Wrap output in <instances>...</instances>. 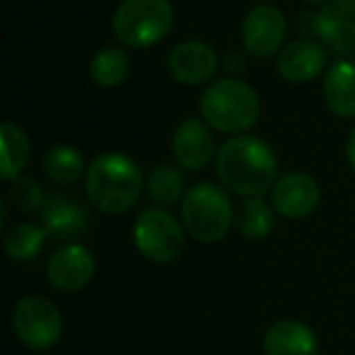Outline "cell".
<instances>
[{
    "label": "cell",
    "mask_w": 355,
    "mask_h": 355,
    "mask_svg": "<svg viewBox=\"0 0 355 355\" xmlns=\"http://www.w3.org/2000/svg\"><path fill=\"white\" fill-rule=\"evenodd\" d=\"M219 185L239 198H263L277 183V156L268 141L236 134L219 146L214 158Z\"/></svg>",
    "instance_id": "obj_1"
},
{
    "label": "cell",
    "mask_w": 355,
    "mask_h": 355,
    "mask_svg": "<svg viewBox=\"0 0 355 355\" xmlns=\"http://www.w3.org/2000/svg\"><path fill=\"white\" fill-rule=\"evenodd\" d=\"M141 168L122 151H105L93 158L85 173V195L103 214H124L137 205L144 193Z\"/></svg>",
    "instance_id": "obj_2"
},
{
    "label": "cell",
    "mask_w": 355,
    "mask_h": 355,
    "mask_svg": "<svg viewBox=\"0 0 355 355\" xmlns=\"http://www.w3.org/2000/svg\"><path fill=\"white\" fill-rule=\"evenodd\" d=\"M200 114L212 129L236 137L261 119V98L246 80L217 78L200 95Z\"/></svg>",
    "instance_id": "obj_3"
},
{
    "label": "cell",
    "mask_w": 355,
    "mask_h": 355,
    "mask_svg": "<svg viewBox=\"0 0 355 355\" xmlns=\"http://www.w3.org/2000/svg\"><path fill=\"white\" fill-rule=\"evenodd\" d=\"M234 217H236V209L229 198V190L209 180L188 188L180 202V219L185 232L200 243L222 241L232 229Z\"/></svg>",
    "instance_id": "obj_4"
},
{
    "label": "cell",
    "mask_w": 355,
    "mask_h": 355,
    "mask_svg": "<svg viewBox=\"0 0 355 355\" xmlns=\"http://www.w3.org/2000/svg\"><path fill=\"white\" fill-rule=\"evenodd\" d=\"M175 25L171 0H122L112 15V32L129 49H148L163 42Z\"/></svg>",
    "instance_id": "obj_5"
},
{
    "label": "cell",
    "mask_w": 355,
    "mask_h": 355,
    "mask_svg": "<svg viewBox=\"0 0 355 355\" xmlns=\"http://www.w3.org/2000/svg\"><path fill=\"white\" fill-rule=\"evenodd\" d=\"M302 40H316L338 56H355V0H331L297 20Z\"/></svg>",
    "instance_id": "obj_6"
},
{
    "label": "cell",
    "mask_w": 355,
    "mask_h": 355,
    "mask_svg": "<svg viewBox=\"0 0 355 355\" xmlns=\"http://www.w3.org/2000/svg\"><path fill=\"white\" fill-rule=\"evenodd\" d=\"M134 246L158 266L175 263L185 251V227L163 207L144 209L134 222Z\"/></svg>",
    "instance_id": "obj_7"
},
{
    "label": "cell",
    "mask_w": 355,
    "mask_h": 355,
    "mask_svg": "<svg viewBox=\"0 0 355 355\" xmlns=\"http://www.w3.org/2000/svg\"><path fill=\"white\" fill-rule=\"evenodd\" d=\"M12 331L27 348L49 350L61 340L64 319L51 300L42 295H27L12 309Z\"/></svg>",
    "instance_id": "obj_8"
},
{
    "label": "cell",
    "mask_w": 355,
    "mask_h": 355,
    "mask_svg": "<svg viewBox=\"0 0 355 355\" xmlns=\"http://www.w3.org/2000/svg\"><path fill=\"white\" fill-rule=\"evenodd\" d=\"M285 37L287 17L282 15L280 8L270 6V3H261V6L251 8L246 12V17H243V49H246V54L256 56V59H270V56L280 54Z\"/></svg>",
    "instance_id": "obj_9"
},
{
    "label": "cell",
    "mask_w": 355,
    "mask_h": 355,
    "mask_svg": "<svg viewBox=\"0 0 355 355\" xmlns=\"http://www.w3.org/2000/svg\"><path fill=\"white\" fill-rule=\"evenodd\" d=\"M42 227L49 236L66 243H76L90 229V209L78 195L73 193H49L40 212Z\"/></svg>",
    "instance_id": "obj_10"
},
{
    "label": "cell",
    "mask_w": 355,
    "mask_h": 355,
    "mask_svg": "<svg viewBox=\"0 0 355 355\" xmlns=\"http://www.w3.org/2000/svg\"><path fill=\"white\" fill-rule=\"evenodd\" d=\"M166 69L168 76L178 83L209 85L219 71V54L209 42L185 40L168 51Z\"/></svg>",
    "instance_id": "obj_11"
},
{
    "label": "cell",
    "mask_w": 355,
    "mask_h": 355,
    "mask_svg": "<svg viewBox=\"0 0 355 355\" xmlns=\"http://www.w3.org/2000/svg\"><path fill=\"white\" fill-rule=\"evenodd\" d=\"M272 209L285 219H306L316 212L321 202V188L304 171H292L277 178L272 185Z\"/></svg>",
    "instance_id": "obj_12"
},
{
    "label": "cell",
    "mask_w": 355,
    "mask_h": 355,
    "mask_svg": "<svg viewBox=\"0 0 355 355\" xmlns=\"http://www.w3.org/2000/svg\"><path fill=\"white\" fill-rule=\"evenodd\" d=\"M171 151L175 156L178 166L185 171H202L217 158V141L214 132L205 119L188 117L178 124L173 132Z\"/></svg>",
    "instance_id": "obj_13"
},
{
    "label": "cell",
    "mask_w": 355,
    "mask_h": 355,
    "mask_svg": "<svg viewBox=\"0 0 355 355\" xmlns=\"http://www.w3.org/2000/svg\"><path fill=\"white\" fill-rule=\"evenodd\" d=\"M95 275V256L80 243H66L56 248L46 263L49 285L59 292H80Z\"/></svg>",
    "instance_id": "obj_14"
},
{
    "label": "cell",
    "mask_w": 355,
    "mask_h": 355,
    "mask_svg": "<svg viewBox=\"0 0 355 355\" xmlns=\"http://www.w3.org/2000/svg\"><path fill=\"white\" fill-rule=\"evenodd\" d=\"M329 71V49L316 40H295L277 54V73L287 83H311Z\"/></svg>",
    "instance_id": "obj_15"
},
{
    "label": "cell",
    "mask_w": 355,
    "mask_h": 355,
    "mask_svg": "<svg viewBox=\"0 0 355 355\" xmlns=\"http://www.w3.org/2000/svg\"><path fill=\"white\" fill-rule=\"evenodd\" d=\"M266 355H319V338L304 321L282 319L266 331Z\"/></svg>",
    "instance_id": "obj_16"
},
{
    "label": "cell",
    "mask_w": 355,
    "mask_h": 355,
    "mask_svg": "<svg viewBox=\"0 0 355 355\" xmlns=\"http://www.w3.org/2000/svg\"><path fill=\"white\" fill-rule=\"evenodd\" d=\"M326 107L340 119H355V61L340 59L324 73Z\"/></svg>",
    "instance_id": "obj_17"
},
{
    "label": "cell",
    "mask_w": 355,
    "mask_h": 355,
    "mask_svg": "<svg viewBox=\"0 0 355 355\" xmlns=\"http://www.w3.org/2000/svg\"><path fill=\"white\" fill-rule=\"evenodd\" d=\"M44 173L51 183L61 185V188H69V185L78 183L80 178H85L88 168H85L83 153L76 146H69V144H56L49 151L44 153Z\"/></svg>",
    "instance_id": "obj_18"
},
{
    "label": "cell",
    "mask_w": 355,
    "mask_h": 355,
    "mask_svg": "<svg viewBox=\"0 0 355 355\" xmlns=\"http://www.w3.org/2000/svg\"><path fill=\"white\" fill-rule=\"evenodd\" d=\"M144 193L151 202H156L158 207H173V205L183 202L185 193V175L180 173V168L168 166V163H161V166L151 168V173L146 175V185H144Z\"/></svg>",
    "instance_id": "obj_19"
},
{
    "label": "cell",
    "mask_w": 355,
    "mask_h": 355,
    "mask_svg": "<svg viewBox=\"0 0 355 355\" xmlns=\"http://www.w3.org/2000/svg\"><path fill=\"white\" fill-rule=\"evenodd\" d=\"M236 232L248 241H263L270 236L272 227H275V209L268 205L263 198H246L236 207Z\"/></svg>",
    "instance_id": "obj_20"
},
{
    "label": "cell",
    "mask_w": 355,
    "mask_h": 355,
    "mask_svg": "<svg viewBox=\"0 0 355 355\" xmlns=\"http://www.w3.org/2000/svg\"><path fill=\"white\" fill-rule=\"evenodd\" d=\"M0 141H3V173H0V178L6 183H12L22 175V171L30 163V139L17 124L3 122L0 124Z\"/></svg>",
    "instance_id": "obj_21"
},
{
    "label": "cell",
    "mask_w": 355,
    "mask_h": 355,
    "mask_svg": "<svg viewBox=\"0 0 355 355\" xmlns=\"http://www.w3.org/2000/svg\"><path fill=\"white\" fill-rule=\"evenodd\" d=\"M132 71V61L129 54L119 46H105V49L95 51L90 59V78L100 85V88H117L129 78Z\"/></svg>",
    "instance_id": "obj_22"
},
{
    "label": "cell",
    "mask_w": 355,
    "mask_h": 355,
    "mask_svg": "<svg viewBox=\"0 0 355 355\" xmlns=\"http://www.w3.org/2000/svg\"><path fill=\"white\" fill-rule=\"evenodd\" d=\"M46 239H49V232H46L42 224H32V222H22L15 224L10 232H6V239H3V248L6 253L12 258V261H32L42 253Z\"/></svg>",
    "instance_id": "obj_23"
},
{
    "label": "cell",
    "mask_w": 355,
    "mask_h": 355,
    "mask_svg": "<svg viewBox=\"0 0 355 355\" xmlns=\"http://www.w3.org/2000/svg\"><path fill=\"white\" fill-rule=\"evenodd\" d=\"M10 200L15 207L22 209V212H40L42 205H44V200H46V193L37 178L20 175L17 180H12Z\"/></svg>",
    "instance_id": "obj_24"
},
{
    "label": "cell",
    "mask_w": 355,
    "mask_h": 355,
    "mask_svg": "<svg viewBox=\"0 0 355 355\" xmlns=\"http://www.w3.org/2000/svg\"><path fill=\"white\" fill-rule=\"evenodd\" d=\"M345 156H348L350 168L355 171V127H353V132H350V137H348V144H345Z\"/></svg>",
    "instance_id": "obj_25"
},
{
    "label": "cell",
    "mask_w": 355,
    "mask_h": 355,
    "mask_svg": "<svg viewBox=\"0 0 355 355\" xmlns=\"http://www.w3.org/2000/svg\"><path fill=\"white\" fill-rule=\"evenodd\" d=\"M304 3H309V6H319V8H324V6H329L331 0H304Z\"/></svg>",
    "instance_id": "obj_26"
},
{
    "label": "cell",
    "mask_w": 355,
    "mask_h": 355,
    "mask_svg": "<svg viewBox=\"0 0 355 355\" xmlns=\"http://www.w3.org/2000/svg\"><path fill=\"white\" fill-rule=\"evenodd\" d=\"M261 3H268V0H261Z\"/></svg>",
    "instance_id": "obj_27"
}]
</instances>
